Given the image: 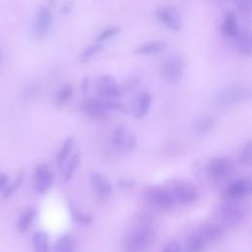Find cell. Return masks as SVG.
Returning <instances> with one entry per match:
<instances>
[{
	"instance_id": "obj_19",
	"label": "cell",
	"mask_w": 252,
	"mask_h": 252,
	"mask_svg": "<svg viewBox=\"0 0 252 252\" xmlns=\"http://www.w3.org/2000/svg\"><path fill=\"white\" fill-rule=\"evenodd\" d=\"M207 243L199 231H194L185 240L184 252H203Z\"/></svg>"
},
{
	"instance_id": "obj_22",
	"label": "cell",
	"mask_w": 252,
	"mask_h": 252,
	"mask_svg": "<svg viewBox=\"0 0 252 252\" xmlns=\"http://www.w3.org/2000/svg\"><path fill=\"white\" fill-rule=\"evenodd\" d=\"M238 26H237V18L235 13L233 12H227L223 24H222V32L225 36L233 38L235 34L238 32Z\"/></svg>"
},
{
	"instance_id": "obj_9",
	"label": "cell",
	"mask_w": 252,
	"mask_h": 252,
	"mask_svg": "<svg viewBox=\"0 0 252 252\" xmlns=\"http://www.w3.org/2000/svg\"><path fill=\"white\" fill-rule=\"evenodd\" d=\"M54 173L51 166L47 163L38 164L34 170V189L39 194H44L52 186Z\"/></svg>"
},
{
	"instance_id": "obj_12",
	"label": "cell",
	"mask_w": 252,
	"mask_h": 252,
	"mask_svg": "<svg viewBox=\"0 0 252 252\" xmlns=\"http://www.w3.org/2000/svg\"><path fill=\"white\" fill-rule=\"evenodd\" d=\"M252 181L249 177L240 178L231 182L226 190L225 197L229 200H240L251 194Z\"/></svg>"
},
{
	"instance_id": "obj_26",
	"label": "cell",
	"mask_w": 252,
	"mask_h": 252,
	"mask_svg": "<svg viewBox=\"0 0 252 252\" xmlns=\"http://www.w3.org/2000/svg\"><path fill=\"white\" fill-rule=\"evenodd\" d=\"M54 252H75V245L69 234L61 235L53 245Z\"/></svg>"
},
{
	"instance_id": "obj_24",
	"label": "cell",
	"mask_w": 252,
	"mask_h": 252,
	"mask_svg": "<svg viewBox=\"0 0 252 252\" xmlns=\"http://www.w3.org/2000/svg\"><path fill=\"white\" fill-rule=\"evenodd\" d=\"M215 120L211 116H202L198 118L193 124V131L196 135L203 136L211 131L214 127Z\"/></svg>"
},
{
	"instance_id": "obj_8",
	"label": "cell",
	"mask_w": 252,
	"mask_h": 252,
	"mask_svg": "<svg viewBox=\"0 0 252 252\" xmlns=\"http://www.w3.org/2000/svg\"><path fill=\"white\" fill-rule=\"evenodd\" d=\"M242 216V211L237 206L232 204H225L220 206V208L218 210V223H220L224 228L232 227L240 222Z\"/></svg>"
},
{
	"instance_id": "obj_17",
	"label": "cell",
	"mask_w": 252,
	"mask_h": 252,
	"mask_svg": "<svg viewBox=\"0 0 252 252\" xmlns=\"http://www.w3.org/2000/svg\"><path fill=\"white\" fill-rule=\"evenodd\" d=\"M198 231L208 244L220 240L224 233V227L220 223H206L202 225Z\"/></svg>"
},
{
	"instance_id": "obj_35",
	"label": "cell",
	"mask_w": 252,
	"mask_h": 252,
	"mask_svg": "<svg viewBox=\"0 0 252 252\" xmlns=\"http://www.w3.org/2000/svg\"><path fill=\"white\" fill-rule=\"evenodd\" d=\"M162 252H181V246L178 241L173 240L164 247Z\"/></svg>"
},
{
	"instance_id": "obj_11",
	"label": "cell",
	"mask_w": 252,
	"mask_h": 252,
	"mask_svg": "<svg viewBox=\"0 0 252 252\" xmlns=\"http://www.w3.org/2000/svg\"><path fill=\"white\" fill-rule=\"evenodd\" d=\"M95 91L100 97L116 98L120 94V90L115 79L110 75H100L95 83Z\"/></svg>"
},
{
	"instance_id": "obj_32",
	"label": "cell",
	"mask_w": 252,
	"mask_h": 252,
	"mask_svg": "<svg viewBox=\"0 0 252 252\" xmlns=\"http://www.w3.org/2000/svg\"><path fill=\"white\" fill-rule=\"evenodd\" d=\"M120 32V28L116 27V26H112V27H108L104 30H102L101 32H99V33L97 34L96 38H95V42L101 43L107 39H110L111 37H113L115 34H117Z\"/></svg>"
},
{
	"instance_id": "obj_39",
	"label": "cell",
	"mask_w": 252,
	"mask_h": 252,
	"mask_svg": "<svg viewBox=\"0 0 252 252\" xmlns=\"http://www.w3.org/2000/svg\"><path fill=\"white\" fill-rule=\"evenodd\" d=\"M1 60H2V51H1V48H0V63H1Z\"/></svg>"
},
{
	"instance_id": "obj_7",
	"label": "cell",
	"mask_w": 252,
	"mask_h": 252,
	"mask_svg": "<svg viewBox=\"0 0 252 252\" xmlns=\"http://www.w3.org/2000/svg\"><path fill=\"white\" fill-rule=\"evenodd\" d=\"M172 196L175 202H178L182 205H189L197 201L199 197L198 189L191 183L185 181H179L175 183L171 189Z\"/></svg>"
},
{
	"instance_id": "obj_29",
	"label": "cell",
	"mask_w": 252,
	"mask_h": 252,
	"mask_svg": "<svg viewBox=\"0 0 252 252\" xmlns=\"http://www.w3.org/2000/svg\"><path fill=\"white\" fill-rule=\"evenodd\" d=\"M73 95V86L72 84H65L63 85L56 93L55 101L56 104L59 106H64L68 103Z\"/></svg>"
},
{
	"instance_id": "obj_27",
	"label": "cell",
	"mask_w": 252,
	"mask_h": 252,
	"mask_svg": "<svg viewBox=\"0 0 252 252\" xmlns=\"http://www.w3.org/2000/svg\"><path fill=\"white\" fill-rule=\"evenodd\" d=\"M68 209H69L70 215L75 222L80 223V224H89L92 222L93 219H92L91 215L86 214V213L82 212L81 210H79L73 202H71V201L69 202Z\"/></svg>"
},
{
	"instance_id": "obj_4",
	"label": "cell",
	"mask_w": 252,
	"mask_h": 252,
	"mask_svg": "<svg viewBox=\"0 0 252 252\" xmlns=\"http://www.w3.org/2000/svg\"><path fill=\"white\" fill-rule=\"evenodd\" d=\"M185 67V61L182 56L178 54H170L162 60L159 72L166 82L175 84L182 79Z\"/></svg>"
},
{
	"instance_id": "obj_14",
	"label": "cell",
	"mask_w": 252,
	"mask_h": 252,
	"mask_svg": "<svg viewBox=\"0 0 252 252\" xmlns=\"http://www.w3.org/2000/svg\"><path fill=\"white\" fill-rule=\"evenodd\" d=\"M157 18L170 31L178 32L181 29V18L174 7H162L157 10Z\"/></svg>"
},
{
	"instance_id": "obj_5",
	"label": "cell",
	"mask_w": 252,
	"mask_h": 252,
	"mask_svg": "<svg viewBox=\"0 0 252 252\" xmlns=\"http://www.w3.org/2000/svg\"><path fill=\"white\" fill-rule=\"evenodd\" d=\"M144 195L146 200L149 203L160 209H170L175 204V200L172 196L171 191L163 187H159V186L148 187L145 190Z\"/></svg>"
},
{
	"instance_id": "obj_36",
	"label": "cell",
	"mask_w": 252,
	"mask_h": 252,
	"mask_svg": "<svg viewBox=\"0 0 252 252\" xmlns=\"http://www.w3.org/2000/svg\"><path fill=\"white\" fill-rule=\"evenodd\" d=\"M117 185L122 189H129L135 186V181L129 178H121L119 181H117Z\"/></svg>"
},
{
	"instance_id": "obj_34",
	"label": "cell",
	"mask_w": 252,
	"mask_h": 252,
	"mask_svg": "<svg viewBox=\"0 0 252 252\" xmlns=\"http://www.w3.org/2000/svg\"><path fill=\"white\" fill-rule=\"evenodd\" d=\"M238 11L245 17H249L251 14L252 0H234Z\"/></svg>"
},
{
	"instance_id": "obj_13",
	"label": "cell",
	"mask_w": 252,
	"mask_h": 252,
	"mask_svg": "<svg viewBox=\"0 0 252 252\" xmlns=\"http://www.w3.org/2000/svg\"><path fill=\"white\" fill-rule=\"evenodd\" d=\"M112 143L117 149L126 153L133 151L137 145L135 136L128 132L124 126H118L114 130L112 135Z\"/></svg>"
},
{
	"instance_id": "obj_30",
	"label": "cell",
	"mask_w": 252,
	"mask_h": 252,
	"mask_svg": "<svg viewBox=\"0 0 252 252\" xmlns=\"http://www.w3.org/2000/svg\"><path fill=\"white\" fill-rule=\"evenodd\" d=\"M102 49L101 43L98 42H94L90 45H88L80 54L79 56V61L81 63H87L90 61L93 57H94L100 50Z\"/></svg>"
},
{
	"instance_id": "obj_20",
	"label": "cell",
	"mask_w": 252,
	"mask_h": 252,
	"mask_svg": "<svg viewBox=\"0 0 252 252\" xmlns=\"http://www.w3.org/2000/svg\"><path fill=\"white\" fill-rule=\"evenodd\" d=\"M166 46H167V43L162 40L148 41L139 45L135 49V53L139 55H152V54L161 52L166 48Z\"/></svg>"
},
{
	"instance_id": "obj_18",
	"label": "cell",
	"mask_w": 252,
	"mask_h": 252,
	"mask_svg": "<svg viewBox=\"0 0 252 252\" xmlns=\"http://www.w3.org/2000/svg\"><path fill=\"white\" fill-rule=\"evenodd\" d=\"M235 47L237 50L245 56H250L252 52V37L251 33L247 30H238L237 33L233 37Z\"/></svg>"
},
{
	"instance_id": "obj_3",
	"label": "cell",
	"mask_w": 252,
	"mask_h": 252,
	"mask_svg": "<svg viewBox=\"0 0 252 252\" xmlns=\"http://www.w3.org/2000/svg\"><path fill=\"white\" fill-rule=\"evenodd\" d=\"M250 89L242 85H230L221 89L216 95V103L220 106H230L248 100Z\"/></svg>"
},
{
	"instance_id": "obj_10",
	"label": "cell",
	"mask_w": 252,
	"mask_h": 252,
	"mask_svg": "<svg viewBox=\"0 0 252 252\" xmlns=\"http://www.w3.org/2000/svg\"><path fill=\"white\" fill-rule=\"evenodd\" d=\"M233 170L232 161L226 158H215L210 160L207 172L211 179L220 180L231 174Z\"/></svg>"
},
{
	"instance_id": "obj_28",
	"label": "cell",
	"mask_w": 252,
	"mask_h": 252,
	"mask_svg": "<svg viewBox=\"0 0 252 252\" xmlns=\"http://www.w3.org/2000/svg\"><path fill=\"white\" fill-rule=\"evenodd\" d=\"M74 138L72 137H68L62 144L58 154H57V158H56V163H57V166L58 167H62L64 162L66 161L70 152L72 151V148L74 146Z\"/></svg>"
},
{
	"instance_id": "obj_38",
	"label": "cell",
	"mask_w": 252,
	"mask_h": 252,
	"mask_svg": "<svg viewBox=\"0 0 252 252\" xmlns=\"http://www.w3.org/2000/svg\"><path fill=\"white\" fill-rule=\"evenodd\" d=\"M63 9H62V12L63 13H68L69 11H71V4L69 3L68 5H66V6H64V7H62Z\"/></svg>"
},
{
	"instance_id": "obj_21",
	"label": "cell",
	"mask_w": 252,
	"mask_h": 252,
	"mask_svg": "<svg viewBox=\"0 0 252 252\" xmlns=\"http://www.w3.org/2000/svg\"><path fill=\"white\" fill-rule=\"evenodd\" d=\"M36 216V209L34 208H27L24 210L18 217L16 227L20 232L27 231L32 224L33 220Z\"/></svg>"
},
{
	"instance_id": "obj_37",
	"label": "cell",
	"mask_w": 252,
	"mask_h": 252,
	"mask_svg": "<svg viewBox=\"0 0 252 252\" xmlns=\"http://www.w3.org/2000/svg\"><path fill=\"white\" fill-rule=\"evenodd\" d=\"M9 183V177L7 174L0 172V192L6 187V185Z\"/></svg>"
},
{
	"instance_id": "obj_1",
	"label": "cell",
	"mask_w": 252,
	"mask_h": 252,
	"mask_svg": "<svg viewBox=\"0 0 252 252\" xmlns=\"http://www.w3.org/2000/svg\"><path fill=\"white\" fill-rule=\"evenodd\" d=\"M155 230L149 216H142L140 226L134 229L126 239L125 249L127 252H142L151 247L155 241Z\"/></svg>"
},
{
	"instance_id": "obj_16",
	"label": "cell",
	"mask_w": 252,
	"mask_h": 252,
	"mask_svg": "<svg viewBox=\"0 0 252 252\" xmlns=\"http://www.w3.org/2000/svg\"><path fill=\"white\" fill-rule=\"evenodd\" d=\"M151 103H152L151 94L148 92H141L140 94H138V95L135 98V102L133 106V115L137 119L144 118L151 107Z\"/></svg>"
},
{
	"instance_id": "obj_2",
	"label": "cell",
	"mask_w": 252,
	"mask_h": 252,
	"mask_svg": "<svg viewBox=\"0 0 252 252\" xmlns=\"http://www.w3.org/2000/svg\"><path fill=\"white\" fill-rule=\"evenodd\" d=\"M82 111L84 114L92 119L100 120L106 116L108 110H116L119 112H125V106L114 100V98L103 97H89L82 103Z\"/></svg>"
},
{
	"instance_id": "obj_33",
	"label": "cell",
	"mask_w": 252,
	"mask_h": 252,
	"mask_svg": "<svg viewBox=\"0 0 252 252\" xmlns=\"http://www.w3.org/2000/svg\"><path fill=\"white\" fill-rule=\"evenodd\" d=\"M240 162L245 166H250L252 164V143L248 142L242 148L239 155Z\"/></svg>"
},
{
	"instance_id": "obj_31",
	"label": "cell",
	"mask_w": 252,
	"mask_h": 252,
	"mask_svg": "<svg viewBox=\"0 0 252 252\" xmlns=\"http://www.w3.org/2000/svg\"><path fill=\"white\" fill-rule=\"evenodd\" d=\"M24 179V171H20L17 175V177L15 178V180L12 183H8L6 185V187L2 190V196L4 198H10L12 195L15 194V192L20 188L22 182Z\"/></svg>"
},
{
	"instance_id": "obj_25",
	"label": "cell",
	"mask_w": 252,
	"mask_h": 252,
	"mask_svg": "<svg viewBox=\"0 0 252 252\" xmlns=\"http://www.w3.org/2000/svg\"><path fill=\"white\" fill-rule=\"evenodd\" d=\"M80 161H81V154L78 152L74 153L72 155V157L70 158L69 161L67 162L65 169L63 171V174H62V180L64 183H67L71 180L74 172L76 171V169L78 168V166L80 164Z\"/></svg>"
},
{
	"instance_id": "obj_15",
	"label": "cell",
	"mask_w": 252,
	"mask_h": 252,
	"mask_svg": "<svg viewBox=\"0 0 252 252\" xmlns=\"http://www.w3.org/2000/svg\"><path fill=\"white\" fill-rule=\"evenodd\" d=\"M91 183L98 199L106 200L109 198L112 192V185L104 175L98 172H92Z\"/></svg>"
},
{
	"instance_id": "obj_6",
	"label": "cell",
	"mask_w": 252,
	"mask_h": 252,
	"mask_svg": "<svg viewBox=\"0 0 252 252\" xmlns=\"http://www.w3.org/2000/svg\"><path fill=\"white\" fill-rule=\"evenodd\" d=\"M52 23L53 15L51 10L47 6L39 7L35 14L32 27V33L34 38L39 40L45 38L51 30Z\"/></svg>"
},
{
	"instance_id": "obj_23",
	"label": "cell",
	"mask_w": 252,
	"mask_h": 252,
	"mask_svg": "<svg viewBox=\"0 0 252 252\" xmlns=\"http://www.w3.org/2000/svg\"><path fill=\"white\" fill-rule=\"evenodd\" d=\"M32 242L34 252H49V236L45 231L34 232Z\"/></svg>"
}]
</instances>
